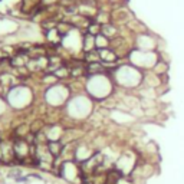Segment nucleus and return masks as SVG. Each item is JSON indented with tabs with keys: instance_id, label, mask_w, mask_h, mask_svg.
<instances>
[{
	"instance_id": "f257e3e1",
	"label": "nucleus",
	"mask_w": 184,
	"mask_h": 184,
	"mask_svg": "<svg viewBox=\"0 0 184 184\" xmlns=\"http://www.w3.org/2000/svg\"><path fill=\"white\" fill-rule=\"evenodd\" d=\"M0 163L4 164L16 163L13 144H10L9 141H0Z\"/></svg>"
},
{
	"instance_id": "f03ea898",
	"label": "nucleus",
	"mask_w": 184,
	"mask_h": 184,
	"mask_svg": "<svg viewBox=\"0 0 184 184\" xmlns=\"http://www.w3.org/2000/svg\"><path fill=\"white\" fill-rule=\"evenodd\" d=\"M101 35H104L105 38H109V39L115 38V36H118L117 26L114 23H105V25L101 26Z\"/></svg>"
},
{
	"instance_id": "7ed1b4c3",
	"label": "nucleus",
	"mask_w": 184,
	"mask_h": 184,
	"mask_svg": "<svg viewBox=\"0 0 184 184\" xmlns=\"http://www.w3.org/2000/svg\"><path fill=\"white\" fill-rule=\"evenodd\" d=\"M48 150H49V153L53 155L55 158H58L59 155L62 154L63 145L59 141H49L48 142Z\"/></svg>"
},
{
	"instance_id": "20e7f679",
	"label": "nucleus",
	"mask_w": 184,
	"mask_h": 184,
	"mask_svg": "<svg viewBox=\"0 0 184 184\" xmlns=\"http://www.w3.org/2000/svg\"><path fill=\"white\" fill-rule=\"evenodd\" d=\"M99 56L102 61H107V62H114V61H117V55H115V52L114 50H111L109 48H107V49H101L99 50Z\"/></svg>"
},
{
	"instance_id": "39448f33",
	"label": "nucleus",
	"mask_w": 184,
	"mask_h": 184,
	"mask_svg": "<svg viewBox=\"0 0 184 184\" xmlns=\"http://www.w3.org/2000/svg\"><path fill=\"white\" fill-rule=\"evenodd\" d=\"M95 46L98 48V49H107V48H109V40L108 38H105L104 35H98V36H95Z\"/></svg>"
}]
</instances>
